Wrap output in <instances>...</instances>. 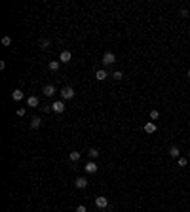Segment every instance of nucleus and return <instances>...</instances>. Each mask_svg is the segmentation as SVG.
Here are the masks:
<instances>
[{
  "instance_id": "1a4fd4ad",
  "label": "nucleus",
  "mask_w": 190,
  "mask_h": 212,
  "mask_svg": "<svg viewBox=\"0 0 190 212\" xmlns=\"http://www.w3.org/2000/svg\"><path fill=\"white\" fill-rule=\"evenodd\" d=\"M156 129H158V127H156L154 121H147V123H145V133L152 134V133H156Z\"/></svg>"
},
{
  "instance_id": "f8f14e48",
  "label": "nucleus",
  "mask_w": 190,
  "mask_h": 212,
  "mask_svg": "<svg viewBox=\"0 0 190 212\" xmlns=\"http://www.w3.org/2000/svg\"><path fill=\"white\" fill-rule=\"evenodd\" d=\"M80 157H82V153H80V152H70V153H68L70 163H78V161H80Z\"/></svg>"
},
{
  "instance_id": "a878e982",
  "label": "nucleus",
  "mask_w": 190,
  "mask_h": 212,
  "mask_svg": "<svg viewBox=\"0 0 190 212\" xmlns=\"http://www.w3.org/2000/svg\"><path fill=\"white\" fill-rule=\"evenodd\" d=\"M186 76H188V78H190V70H188V72H186Z\"/></svg>"
},
{
  "instance_id": "412c9836",
  "label": "nucleus",
  "mask_w": 190,
  "mask_h": 212,
  "mask_svg": "<svg viewBox=\"0 0 190 212\" xmlns=\"http://www.w3.org/2000/svg\"><path fill=\"white\" fill-rule=\"evenodd\" d=\"M188 165V159L186 157H179V167H186Z\"/></svg>"
},
{
  "instance_id": "f3484780",
  "label": "nucleus",
  "mask_w": 190,
  "mask_h": 212,
  "mask_svg": "<svg viewBox=\"0 0 190 212\" xmlns=\"http://www.w3.org/2000/svg\"><path fill=\"white\" fill-rule=\"evenodd\" d=\"M88 157H91V161H93V159H97V157H99V150H97V148L88 150Z\"/></svg>"
},
{
  "instance_id": "6ab92c4d",
  "label": "nucleus",
  "mask_w": 190,
  "mask_h": 212,
  "mask_svg": "<svg viewBox=\"0 0 190 212\" xmlns=\"http://www.w3.org/2000/svg\"><path fill=\"white\" fill-rule=\"evenodd\" d=\"M40 48H42V49H48V48H50V40H48V38L40 40Z\"/></svg>"
},
{
  "instance_id": "7ed1b4c3",
  "label": "nucleus",
  "mask_w": 190,
  "mask_h": 212,
  "mask_svg": "<svg viewBox=\"0 0 190 212\" xmlns=\"http://www.w3.org/2000/svg\"><path fill=\"white\" fill-rule=\"evenodd\" d=\"M59 93H61V97H63L65 101H68V99L74 97V89H72V87H63Z\"/></svg>"
},
{
  "instance_id": "f257e3e1",
  "label": "nucleus",
  "mask_w": 190,
  "mask_h": 212,
  "mask_svg": "<svg viewBox=\"0 0 190 212\" xmlns=\"http://www.w3.org/2000/svg\"><path fill=\"white\" fill-rule=\"evenodd\" d=\"M84 171H86L88 174H95V172L99 171V165L95 163V161H88V163H86V167H84Z\"/></svg>"
},
{
  "instance_id": "393cba45",
  "label": "nucleus",
  "mask_w": 190,
  "mask_h": 212,
  "mask_svg": "<svg viewBox=\"0 0 190 212\" xmlns=\"http://www.w3.org/2000/svg\"><path fill=\"white\" fill-rule=\"evenodd\" d=\"M25 114H27L25 108H19V110H17V115H25Z\"/></svg>"
},
{
  "instance_id": "423d86ee",
  "label": "nucleus",
  "mask_w": 190,
  "mask_h": 212,
  "mask_svg": "<svg viewBox=\"0 0 190 212\" xmlns=\"http://www.w3.org/2000/svg\"><path fill=\"white\" fill-rule=\"evenodd\" d=\"M95 206L101 208V210H103V208H107V206H108V199H107V197H103V195H101V197H95Z\"/></svg>"
},
{
  "instance_id": "9d476101",
  "label": "nucleus",
  "mask_w": 190,
  "mask_h": 212,
  "mask_svg": "<svg viewBox=\"0 0 190 212\" xmlns=\"http://www.w3.org/2000/svg\"><path fill=\"white\" fill-rule=\"evenodd\" d=\"M70 59H72V53H70V51H67V49H65V51L59 55V61H61V63H70Z\"/></svg>"
},
{
  "instance_id": "bb28decb",
  "label": "nucleus",
  "mask_w": 190,
  "mask_h": 212,
  "mask_svg": "<svg viewBox=\"0 0 190 212\" xmlns=\"http://www.w3.org/2000/svg\"><path fill=\"white\" fill-rule=\"evenodd\" d=\"M188 159H190V150H188Z\"/></svg>"
},
{
  "instance_id": "a211bd4d",
  "label": "nucleus",
  "mask_w": 190,
  "mask_h": 212,
  "mask_svg": "<svg viewBox=\"0 0 190 212\" xmlns=\"http://www.w3.org/2000/svg\"><path fill=\"white\" fill-rule=\"evenodd\" d=\"M148 115H150V120H152V121H156L158 117H160V112H158V110H150V114H148Z\"/></svg>"
},
{
  "instance_id": "6e6552de",
  "label": "nucleus",
  "mask_w": 190,
  "mask_h": 212,
  "mask_svg": "<svg viewBox=\"0 0 190 212\" xmlns=\"http://www.w3.org/2000/svg\"><path fill=\"white\" fill-rule=\"evenodd\" d=\"M23 97H25V93H23L21 89H13V91H12V99H13L15 102H19V101H23Z\"/></svg>"
},
{
  "instance_id": "f03ea898",
  "label": "nucleus",
  "mask_w": 190,
  "mask_h": 212,
  "mask_svg": "<svg viewBox=\"0 0 190 212\" xmlns=\"http://www.w3.org/2000/svg\"><path fill=\"white\" fill-rule=\"evenodd\" d=\"M116 63V55L112 53V51H107L105 55H103V64L105 66H110V64H114Z\"/></svg>"
},
{
  "instance_id": "aec40b11",
  "label": "nucleus",
  "mask_w": 190,
  "mask_h": 212,
  "mask_svg": "<svg viewBox=\"0 0 190 212\" xmlns=\"http://www.w3.org/2000/svg\"><path fill=\"white\" fill-rule=\"evenodd\" d=\"M112 78H114V80H116V82H120V80H122V78H124V74H122V72H120V70H116V72H112Z\"/></svg>"
},
{
  "instance_id": "0eeeda50",
  "label": "nucleus",
  "mask_w": 190,
  "mask_h": 212,
  "mask_svg": "<svg viewBox=\"0 0 190 212\" xmlns=\"http://www.w3.org/2000/svg\"><path fill=\"white\" fill-rule=\"evenodd\" d=\"M74 186L78 187V190H86V187H88V178H84V176H78V178L74 180Z\"/></svg>"
},
{
  "instance_id": "ddd939ff",
  "label": "nucleus",
  "mask_w": 190,
  "mask_h": 212,
  "mask_svg": "<svg viewBox=\"0 0 190 212\" xmlns=\"http://www.w3.org/2000/svg\"><path fill=\"white\" fill-rule=\"evenodd\" d=\"M27 104H29L31 108H38L40 101H38V97H34V95H32V97H29V99H27Z\"/></svg>"
},
{
  "instance_id": "dca6fc26",
  "label": "nucleus",
  "mask_w": 190,
  "mask_h": 212,
  "mask_svg": "<svg viewBox=\"0 0 190 212\" xmlns=\"http://www.w3.org/2000/svg\"><path fill=\"white\" fill-rule=\"evenodd\" d=\"M169 155H171L173 159H179V155H181V150H179L177 146H171V148H169Z\"/></svg>"
},
{
  "instance_id": "b1692460",
  "label": "nucleus",
  "mask_w": 190,
  "mask_h": 212,
  "mask_svg": "<svg viewBox=\"0 0 190 212\" xmlns=\"http://www.w3.org/2000/svg\"><path fill=\"white\" fill-rule=\"evenodd\" d=\"M179 13H181V17H188V10H184V8H182Z\"/></svg>"
},
{
  "instance_id": "39448f33",
  "label": "nucleus",
  "mask_w": 190,
  "mask_h": 212,
  "mask_svg": "<svg viewBox=\"0 0 190 212\" xmlns=\"http://www.w3.org/2000/svg\"><path fill=\"white\" fill-rule=\"evenodd\" d=\"M65 108H67V106H65V102H63V101H55V102L52 104V110H53L55 114H63V112H65Z\"/></svg>"
},
{
  "instance_id": "20e7f679",
  "label": "nucleus",
  "mask_w": 190,
  "mask_h": 212,
  "mask_svg": "<svg viewBox=\"0 0 190 212\" xmlns=\"http://www.w3.org/2000/svg\"><path fill=\"white\" fill-rule=\"evenodd\" d=\"M55 91H57V89H55V85H52V83H48V85L42 87V93H44L46 97H53V95H55Z\"/></svg>"
},
{
  "instance_id": "9b49d317",
  "label": "nucleus",
  "mask_w": 190,
  "mask_h": 212,
  "mask_svg": "<svg viewBox=\"0 0 190 212\" xmlns=\"http://www.w3.org/2000/svg\"><path fill=\"white\" fill-rule=\"evenodd\" d=\"M95 78H97L99 82H103V80H107V78H108V72H107L105 68H101V70H97V72H95Z\"/></svg>"
},
{
  "instance_id": "2eb2a0df",
  "label": "nucleus",
  "mask_w": 190,
  "mask_h": 212,
  "mask_svg": "<svg viewBox=\"0 0 190 212\" xmlns=\"http://www.w3.org/2000/svg\"><path fill=\"white\" fill-rule=\"evenodd\" d=\"M59 66H61V61H50V64H48V68H50L52 72H57Z\"/></svg>"
},
{
  "instance_id": "4be33fe9",
  "label": "nucleus",
  "mask_w": 190,
  "mask_h": 212,
  "mask_svg": "<svg viewBox=\"0 0 190 212\" xmlns=\"http://www.w3.org/2000/svg\"><path fill=\"white\" fill-rule=\"evenodd\" d=\"M10 44H12V38L10 36H4L2 38V45H10Z\"/></svg>"
},
{
  "instance_id": "5701e85b",
  "label": "nucleus",
  "mask_w": 190,
  "mask_h": 212,
  "mask_svg": "<svg viewBox=\"0 0 190 212\" xmlns=\"http://www.w3.org/2000/svg\"><path fill=\"white\" fill-rule=\"evenodd\" d=\"M76 212H88V208H86L84 205H78V206H76Z\"/></svg>"
},
{
  "instance_id": "4468645a",
  "label": "nucleus",
  "mask_w": 190,
  "mask_h": 212,
  "mask_svg": "<svg viewBox=\"0 0 190 212\" xmlns=\"http://www.w3.org/2000/svg\"><path fill=\"white\" fill-rule=\"evenodd\" d=\"M40 125H42V117H40V115H34L32 120H31V127H32V129H38Z\"/></svg>"
}]
</instances>
